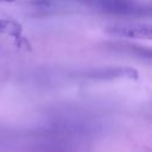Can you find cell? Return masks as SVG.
Returning a JSON list of instances; mask_svg holds the SVG:
<instances>
[{
    "label": "cell",
    "mask_w": 152,
    "mask_h": 152,
    "mask_svg": "<svg viewBox=\"0 0 152 152\" xmlns=\"http://www.w3.org/2000/svg\"><path fill=\"white\" fill-rule=\"evenodd\" d=\"M101 7L104 12L115 13V14H125V15H135L144 14V12H151L150 7H142L135 5L133 2H128L125 0H103L101 2Z\"/></svg>",
    "instance_id": "cell-1"
},
{
    "label": "cell",
    "mask_w": 152,
    "mask_h": 152,
    "mask_svg": "<svg viewBox=\"0 0 152 152\" xmlns=\"http://www.w3.org/2000/svg\"><path fill=\"white\" fill-rule=\"evenodd\" d=\"M108 32L118 36H124L128 38H138V39H151L152 38V28L150 25H118L107 28Z\"/></svg>",
    "instance_id": "cell-2"
},
{
    "label": "cell",
    "mask_w": 152,
    "mask_h": 152,
    "mask_svg": "<svg viewBox=\"0 0 152 152\" xmlns=\"http://www.w3.org/2000/svg\"><path fill=\"white\" fill-rule=\"evenodd\" d=\"M0 33H8L12 34L15 39L17 43H20L23 40H25L21 37V26L17 23L10 21V20H5V19H0Z\"/></svg>",
    "instance_id": "cell-3"
}]
</instances>
